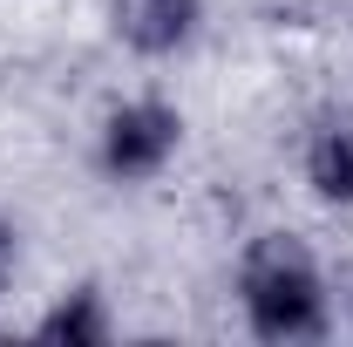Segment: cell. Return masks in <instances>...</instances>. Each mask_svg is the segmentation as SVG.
Segmentation results:
<instances>
[{"label":"cell","instance_id":"6da1fadb","mask_svg":"<svg viewBox=\"0 0 353 347\" xmlns=\"http://www.w3.org/2000/svg\"><path fill=\"white\" fill-rule=\"evenodd\" d=\"M245 334L265 347H312L333 334V279L299 232H252L231 265Z\"/></svg>","mask_w":353,"mask_h":347},{"label":"cell","instance_id":"7a4b0ae2","mask_svg":"<svg viewBox=\"0 0 353 347\" xmlns=\"http://www.w3.org/2000/svg\"><path fill=\"white\" fill-rule=\"evenodd\" d=\"M183 157V109L170 95H123L95 123V171L116 191H143Z\"/></svg>","mask_w":353,"mask_h":347},{"label":"cell","instance_id":"3957f363","mask_svg":"<svg viewBox=\"0 0 353 347\" xmlns=\"http://www.w3.org/2000/svg\"><path fill=\"white\" fill-rule=\"evenodd\" d=\"M102 21H109V41L136 62H183L204 41L211 0H109Z\"/></svg>","mask_w":353,"mask_h":347},{"label":"cell","instance_id":"277c9868","mask_svg":"<svg viewBox=\"0 0 353 347\" xmlns=\"http://www.w3.org/2000/svg\"><path fill=\"white\" fill-rule=\"evenodd\" d=\"M299 184L312 205L353 212V109H319L299 130Z\"/></svg>","mask_w":353,"mask_h":347},{"label":"cell","instance_id":"5b68a950","mask_svg":"<svg viewBox=\"0 0 353 347\" xmlns=\"http://www.w3.org/2000/svg\"><path fill=\"white\" fill-rule=\"evenodd\" d=\"M28 334L48 341V347H109L116 341V306H109V293H102L95 279H75L68 293H54V300L34 313Z\"/></svg>","mask_w":353,"mask_h":347},{"label":"cell","instance_id":"8992f818","mask_svg":"<svg viewBox=\"0 0 353 347\" xmlns=\"http://www.w3.org/2000/svg\"><path fill=\"white\" fill-rule=\"evenodd\" d=\"M14 272H21V225L0 212V300L14 293Z\"/></svg>","mask_w":353,"mask_h":347}]
</instances>
